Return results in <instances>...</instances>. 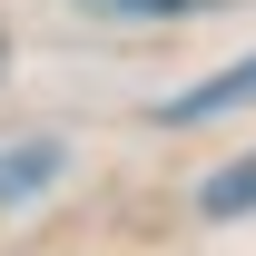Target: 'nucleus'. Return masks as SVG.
<instances>
[{
	"instance_id": "f257e3e1",
	"label": "nucleus",
	"mask_w": 256,
	"mask_h": 256,
	"mask_svg": "<svg viewBox=\"0 0 256 256\" xmlns=\"http://www.w3.org/2000/svg\"><path fill=\"white\" fill-rule=\"evenodd\" d=\"M226 108H256V60H236V69H217V79H197V89L158 98V118H168V128H197V118H226Z\"/></svg>"
},
{
	"instance_id": "f03ea898",
	"label": "nucleus",
	"mask_w": 256,
	"mask_h": 256,
	"mask_svg": "<svg viewBox=\"0 0 256 256\" xmlns=\"http://www.w3.org/2000/svg\"><path fill=\"white\" fill-rule=\"evenodd\" d=\"M197 217H256V148L246 158H226L207 188H197Z\"/></svg>"
},
{
	"instance_id": "7ed1b4c3",
	"label": "nucleus",
	"mask_w": 256,
	"mask_h": 256,
	"mask_svg": "<svg viewBox=\"0 0 256 256\" xmlns=\"http://www.w3.org/2000/svg\"><path fill=\"white\" fill-rule=\"evenodd\" d=\"M60 178V138H40V148H0V197H30Z\"/></svg>"
},
{
	"instance_id": "20e7f679",
	"label": "nucleus",
	"mask_w": 256,
	"mask_h": 256,
	"mask_svg": "<svg viewBox=\"0 0 256 256\" xmlns=\"http://www.w3.org/2000/svg\"><path fill=\"white\" fill-rule=\"evenodd\" d=\"M98 20H188V10H226V0H79Z\"/></svg>"
},
{
	"instance_id": "39448f33",
	"label": "nucleus",
	"mask_w": 256,
	"mask_h": 256,
	"mask_svg": "<svg viewBox=\"0 0 256 256\" xmlns=\"http://www.w3.org/2000/svg\"><path fill=\"white\" fill-rule=\"evenodd\" d=\"M0 79H10V40H0Z\"/></svg>"
}]
</instances>
